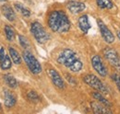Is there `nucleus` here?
<instances>
[{"mask_svg":"<svg viewBox=\"0 0 120 114\" xmlns=\"http://www.w3.org/2000/svg\"><path fill=\"white\" fill-rule=\"evenodd\" d=\"M48 26L54 32L66 33L70 28V21L62 10H54L48 16Z\"/></svg>","mask_w":120,"mask_h":114,"instance_id":"f257e3e1","label":"nucleus"},{"mask_svg":"<svg viewBox=\"0 0 120 114\" xmlns=\"http://www.w3.org/2000/svg\"><path fill=\"white\" fill-rule=\"evenodd\" d=\"M56 61L58 64L65 65L71 72H75V73L80 71L83 66L81 61L78 58L75 52H73L70 49L63 50L59 53Z\"/></svg>","mask_w":120,"mask_h":114,"instance_id":"f03ea898","label":"nucleus"},{"mask_svg":"<svg viewBox=\"0 0 120 114\" xmlns=\"http://www.w3.org/2000/svg\"><path fill=\"white\" fill-rule=\"evenodd\" d=\"M30 31L35 38V40L39 43H45L47 41H49L50 36L45 30V28L43 27V25L39 22H33L30 26Z\"/></svg>","mask_w":120,"mask_h":114,"instance_id":"7ed1b4c3","label":"nucleus"},{"mask_svg":"<svg viewBox=\"0 0 120 114\" xmlns=\"http://www.w3.org/2000/svg\"><path fill=\"white\" fill-rule=\"evenodd\" d=\"M22 57L27 64V66L29 67L30 71L34 74V75H37V74H40L42 72V65L40 64V63L38 62V60L34 57V55L29 52V51H24L23 53H22Z\"/></svg>","mask_w":120,"mask_h":114,"instance_id":"20e7f679","label":"nucleus"},{"mask_svg":"<svg viewBox=\"0 0 120 114\" xmlns=\"http://www.w3.org/2000/svg\"><path fill=\"white\" fill-rule=\"evenodd\" d=\"M84 82L89 85L90 86L93 87L97 91L101 92L102 94H108V89L105 86V85L94 75H86L83 77Z\"/></svg>","mask_w":120,"mask_h":114,"instance_id":"39448f33","label":"nucleus"},{"mask_svg":"<svg viewBox=\"0 0 120 114\" xmlns=\"http://www.w3.org/2000/svg\"><path fill=\"white\" fill-rule=\"evenodd\" d=\"M104 55L105 59L109 62V64L120 72V56L118 53L111 48H105L104 50Z\"/></svg>","mask_w":120,"mask_h":114,"instance_id":"423d86ee","label":"nucleus"},{"mask_svg":"<svg viewBox=\"0 0 120 114\" xmlns=\"http://www.w3.org/2000/svg\"><path fill=\"white\" fill-rule=\"evenodd\" d=\"M91 64L92 67L94 68V70L97 72L101 76L105 77L107 75V70L106 67L105 66L101 57L99 55H93L91 58Z\"/></svg>","mask_w":120,"mask_h":114,"instance_id":"0eeeda50","label":"nucleus"},{"mask_svg":"<svg viewBox=\"0 0 120 114\" xmlns=\"http://www.w3.org/2000/svg\"><path fill=\"white\" fill-rule=\"evenodd\" d=\"M97 23H98V26H99L101 34H102L104 40H105L107 43H114V41H115V36H114V34L112 33V31L106 27V25H105L101 19H98V20H97Z\"/></svg>","mask_w":120,"mask_h":114,"instance_id":"6e6552de","label":"nucleus"},{"mask_svg":"<svg viewBox=\"0 0 120 114\" xmlns=\"http://www.w3.org/2000/svg\"><path fill=\"white\" fill-rule=\"evenodd\" d=\"M47 74H48L49 77L51 78L53 84L56 86V87L61 88V89L65 87V82H64L63 78L61 77V75L58 74V72L56 71L55 69H48L47 70Z\"/></svg>","mask_w":120,"mask_h":114,"instance_id":"1a4fd4ad","label":"nucleus"},{"mask_svg":"<svg viewBox=\"0 0 120 114\" xmlns=\"http://www.w3.org/2000/svg\"><path fill=\"white\" fill-rule=\"evenodd\" d=\"M67 7L72 14H78L86 8V5L79 1H70L67 4Z\"/></svg>","mask_w":120,"mask_h":114,"instance_id":"9d476101","label":"nucleus"},{"mask_svg":"<svg viewBox=\"0 0 120 114\" xmlns=\"http://www.w3.org/2000/svg\"><path fill=\"white\" fill-rule=\"evenodd\" d=\"M12 65V62L10 60V57L8 54H6L5 49H0V67L2 70H8L10 69Z\"/></svg>","mask_w":120,"mask_h":114,"instance_id":"9b49d317","label":"nucleus"},{"mask_svg":"<svg viewBox=\"0 0 120 114\" xmlns=\"http://www.w3.org/2000/svg\"><path fill=\"white\" fill-rule=\"evenodd\" d=\"M79 28L81 29V31L86 34L88 33L89 29L90 28V21H89V18H88V16L87 15H82L81 17L79 18Z\"/></svg>","mask_w":120,"mask_h":114,"instance_id":"f8f14e48","label":"nucleus"},{"mask_svg":"<svg viewBox=\"0 0 120 114\" xmlns=\"http://www.w3.org/2000/svg\"><path fill=\"white\" fill-rule=\"evenodd\" d=\"M90 106H91V109L93 110L94 113L97 114H102V113H112V111L108 109V107L105 106L104 104H100V103H97L95 101L91 102L90 103Z\"/></svg>","mask_w":120,"mask_h":114,"instance_id":"ddd939ff","label":"nucleus"},{"mask_svg":"<svg viewBox=\"0 0 120 114\" xmlns=\"http://www.w3.org/2000/svg\"><path fill=\"white\" fill-rule=\"evenodd\" d=\"M1 10H2L3 15L5 16V18H6L8 20H9V21H14V20H15L16 14L11 7H9V6H8V5H4V6H2Z\"/></svg>","mask_w":120,"mask_h":114,"instance_id":"4468645a","label":"nucleus"},{"mask_svg":"<svg viewBox=\"0 0 120 114\" xmlns=\"http://www.w3.org/2000/svg\"><path fill=\"white\" fill-rule=\"evenodd\" d=\"M16 97L9 91H5V106L8 108H12L16 104Z\"/></svg>","mask_w":120,"mask_h":114,"instance_id":"2eb2a0df","label":"nucleus"},{"mask_svg":"<svg viewBox=\"0 0 120 114\" xmlns=\"http://www.w3.org/2000/svg\"><path fill=\"white\" fill-rule=\"evenodd\" d=\"M92 97H93L95 100H98L99 102H101L102 104H104L105 106H106V107H108V108H111V107H112L111 102L108 100H106L105 97L103 96V94H102L101 92H99V91L93 92V93H92Z\"/></svg>","mask_w":120,"mask_h":114,"instance_id":"dca6fc26","label":"nucleus"},{"mask_svg":"<svg viewBox=\"0 0 120 114\" xmlns=\"http://www.w3.org/2000/svg\"><path fill=\"white\" fill-rule=\"evenodd\" d=\"M4 80L7 83V85L11 88H16L18 86V83H17V80L15 79V77L13 75H9V74L4 75Z\"/></svg>","mask_w":120,"mask_h":114,"instance_id":"f3484780","label":"nucleus"},{"mask_svg":"<svg viewBox=\"0 0 120 114\" xmlns=\"http://www.w3.org/2000/svg\"><path fill=\"white\" fill-rule=\"evenodd\" d=\"M8 50H9V54H10V57L13 61V63L16 64H19L21 63V57L19 55V53L12 47H9Z\"/></svg>","mask_w":120,"mask_h":114,"instance_id":"a211bd4d","label":"nucleus"},{"mask_svg":"<svg viewBox=\"0 0 120 114\" xmlns=\"http://www.w3.org/2000/svg\"><path fill=\"white\" fill-rule=\"evenodd\" d=\"M96 3L102 9H111L114 7V4L111 0H96Z\"/></svg>","mask_w":120,"mask_h":114,"instance_id":"6ab92c4d","label":"nucleus"},{"mask_svg":"<svg viewBox=\"0 0 120 114\" xmlns=\"http://www.w3.org/2000/svg\"><path fill=\"white\" fill-rule=\"evenodd\" d=\"M15 8L17 9V11H19L20 14L22 15L23 17H26V18H28V17H30V11L27 8V7H25L22 4H19V3H16L15 4Z\"/></svg>","mask_w":120,"mask_h":114,"instance_id":"aec40b11","label":"nucleus"},{"mask_svg":"<svg viewBox=\"0 0 120 114\" xmlns=\"http://www.w3.org/2000/svg\"><path fill=\"white\" fill-rule=\"evenodd\" d=\"M5 33H6V37L8 39V42H13L15 39V31L12 27L6 25L5 27Z\"/></svg>","mask_w":120,"mask_h":114,"instance_id":"412c9836","label":"nucleus"},{"mask_svg":"<svg viewBox=\"0 0 120 114\" xmlns=\"http://www.w3.org/2000/svg\"><path fill=\"white\" fill-rule=\"evenodd\" d=\"M27 98L32 103H37V102L40 101V98H39L38 94L35 91H30L28 93V95H27Z\"/></svg>","mask_w":120,"mask_h":114,"instance_id":"4be33fe9","label":"nucleus"},{"mask_svg":"<svg viewBox=\"0 0 120 114\" xmlns=\"http://www.w3.org/2000/svg\"><path fill=\"white\" fill-rule=\"evenodd\" d=\"M19 41L20 45H21L23 48L27 49V48L30 47V43H29V41H28V39H27L26 37H24V36H22V35H19Z\"/></svg>","mask_w":120,"mask_h":114,"instance_id":"5701e85b","label":"nucleus"},{"mask_svg":"<svg viewBox=\"0 0 120 114\" xmlns=\"http://www.w3.org/2000/svg\"><path fill=\"white\" fill-rule=\"evenodd\" d=\"M112 78L116 82V86H117V87H118V89H119L120 91V75H117V74H114V75H112Z\"/></svg>","mask_w":120,"mask_h":114,"instance_id":"b1692460","label":"nucleus"},{"mask_svg":"<svg viewBox=\"0 0 120 114\" xmlns=\"http://www.w3.org/2000/svg\"><path fill=\"white\" fill-rule=\"evenodd\" d=\"M66 76H67V79L68 80V82H69V83H71L72 85H76V81L73 79V77H72V76L68 75V74H66Z\"/></svg>","mask_w":120,"mask_h":114,"instance_id":"393cba45","label":"nucleus"},{"mask_svg":"<svg viewBox=\"0 0 120 114\" xmlns=\"http://www.w3.org/2000/svg\"><path fill=\"white\" fill-rule=\"evenodd\" d=\"M117 36H118V38H119L120 40V31H117Z\"/></svg>","mask_w":120,"mask_h":114,"instance_id":"a878e982","label":"nucleus"},{"mask_svg":"<svg viewBox=\"0 0 120 114\" xmlns=\"http://www.w3.org/2000/svg\"><path fill=\"white\" fill-rule=\"evenodd\" d=\"M5 1H7V0H0V2H5Z\"/></svg>","mask_w":120,"mask_h":114,"instance_id":"bb28decb","label":"nucleus"},{"mask_svg":"<svg viewBox=\"0 0 120 114\" xmlns=\"http://www.w3.org/2000/svg\"><path fill=\"white\" fill-rule=\"evenodd\" d=\"M0 110H1V104H0Z\"/></svg>","mask_w":120,"mask_h":114,"instance_id":"cd10ccee","label":"nucleus"}]
</instances>
